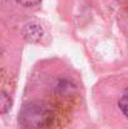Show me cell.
I'll list each match as a JSON object with an SVG mask.
<instances>
[{"label":"cell","instance_id":"cell-2","mask_svg":"<svg viewBox=\"0 0 128 129\" xmlns=\"http://www.w3.org/2000/svg\"><path fill=\"white\" fill-rule=\"evenodd\" d=\"M23 35L28 42H38L43 35V29L38 23H29L23 29Z\"/></svg>","mask_w":128,"mask_h":129},{"label":"cell","instance_id":"cell-1","mask_svg":"<svg viewBox=\"0 0 128 129\" xmlns=\"http://www.w3.org/2000/svg\"><path fill=\"white\" fill-rule=\"evenodd\" d=\"M53 119L52 110L40 103L25 105L19 114V123L27 129H42L50 124Z\"/></svg>","mask_w":128,"mask_h":129},{"label":"cell","instance_id":"cell-5","mask_svg":"<svg viewBox=\"0 0 128 129\" xmlns=\"http://www.w3.org/2000/svg\"><path fill=\"white\" fill-rule=\"evenodd\" d=\"M19 5L24 6V8H32V6H35L38 4H40L43 0H15Z\"/></svg>","mask_w":128,"mask_h":129},{"label":"cell","instance_id":"cell-3","mask_svg":"<svg viewBox=\"0 0 128 129\" xmlns=\"http://www.w3.org/2000/svg\"><path fill=\"white\" fill-rule=\"evenodd\" d=\"M118 107L121 108L122 113L128 118V88L123 91L122 96L119 98V100H118Z\"/></svg>","mask_w":128,"mask_h":129},{"label":"cell","instance_id":"cell-4","mask_svg":"<svg viewBox=\"0 0 128 129\" xmlns=\"http://www.w3.org/2000/svg\"><path fill=\"white\" fill-rule=\"evenodd\" d=\"M10 108H11V99L5 91H3L1 93V113L5 114Z\"/></svg>","mask_w":128,"mask_h":129}]
</instances>
